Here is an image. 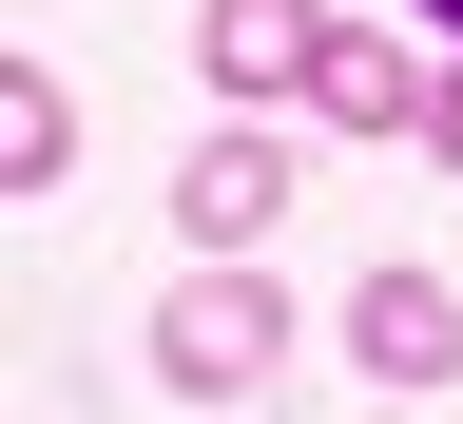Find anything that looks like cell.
I'll use <instances>...</instances> for the list:
<instances>
[{"label":"cell","mask_w":463,"mask_h":424,"mask_svg":"<svg viewBox=\"0 0 463 424\" xmlns=\"http://www.w3.org/2000/svg\"><path fill=\"white\" fill-rule=\"evenodd\" d=\"M425 155H444V174H463V78H444V116H425Z\"/></svg>","instance_id":"52a82bcc"},{"label":"cell","mask_w":463,"mask_h":424,"mask_svg":"<svg viewBox=\"0 0 463 424\" xmlns=\"http://www.w3.org/2000/svg\"><path fill=\"white\" fill-rule=\"evenodd\" d=\"M270 367H289V289H270L251 251H194V270L155 289V386H174V405H251Z\"/></svg>","instance_id":"6da1fadb"},{"label":"cell","mask_w":463,"mask_h":424,"mask_svg":"<svg viewBox=\"0 0 463 424\" xmlns=\"http://www.w3.org/2000/svg\"><path fill=\"white\" fill-rule=\"evenodd\" d=\"M405 20H444V39H463V0H405Z\"/></svg>","instance_id":"ba28073f"},{"label":"cell","mask_w":463,"mask_h":424,"mask_svg":"<svg viewBox=\"0 0 463 424\" xmlns=\"http://www.w3.org/2000/svg\"><path fill=\"white\" fill-rule=\"evenodd\" d=\"M309 58H328V0H213L194 20V78L213 97H309Z\"/></svg>","instance_id":"277c9868"},{"label":"cell","mask_w":463,"mask_h":424,"mask_svg":"<svg viewBox=\"0 0 463 424\" xmlns=\"http://www.w3.org/2000/svg\"><path fill=\"white\" fill-rule=\"evenodd\" d=\"M347 367H367L386 405H425V386H463V289H444L425 251H386L367 289H347Z\"/></svg>","instance_id":"7a4b0ae2"},{"label":"cell","mask_w":463,"mask_h":424,"mask_svg":"<svg viewBox=\"0 0 463 424\" xmlns=\"http://www.w3.org/2000/svg\"><path fill=\"white\" fill-rule=\"evenodd\" d=\"M58 174H78V78L0 58V193H58Z\"/></svg>","instance_id":"8992f818"},{"label":"cell","mask_w":463,"mask_h":424,"mask_svg":"<svg viewBox=\"0 0 463 424\" xmlns=\"http://www.w3.org/2000/svg\"><path fill=\"white\" fill-rule=\"evenodd\" d=\"M270 212H289V136H251V116H213V136L174 155V231H194V251H251Z\"/></svg>","instance_id":"3957f363"},{"label":"cell","mask_w":463,"mask_h":424,"mask_svg":"<svg viewBox=\"0 0 463 424\" xmlns=\"http://www.w3.org/2000/svg\"><path fill=\"white\" fill-rule=\"evenodd\" d=\"M309 116H328V136H425V116H444V78H425L405 39L328 20V58H309Z\"/></svg>","instance_id":"5b68a950"}]
</instances>
